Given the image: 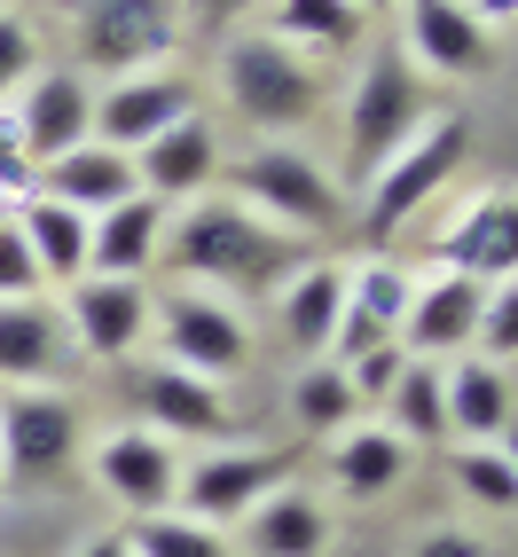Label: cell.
Masks as SVG:
<instances>
[{"label":"cell","mask_w":518,"mask_h":557,"mask_svg":"<svg viewBox=\"0 0 518 557\" xmlns=\"http://www.w3.org/2000/svg\"><path fill=\"white\" fill-rule=\"evenodd\" d=\"M181 119H197V87L189 71H134V79H110L95 87V141L110 150H150V141Z\"/></svg>","instance_id":"7c38bea8"},{"label":"cell","mask_w":518,"mask_h":557,"mask_svg":"<svg viewBox=\"0 0 518 557\" xmlns=\"http://www.w3.org/2000/svg\"><path fill=\"white\" fill-rule=\"evenodd\" d=\"M464 150H471V126H464V110H432V119L400 141V150L378 165V181L361 189V236H400L409 220L456 181V165H464Z\"/></svg>","instance_id":"8992f818"},{"label":"cell","mask_w":518,"mask_h":557,"mask_svg":"<svg viewBox=\"0 0 518 557\" xmlns=\"http://www.w3.org/2000/svg\"><path fill=\"white\" fill-rule=\"evenodd\" d=\"M244 557H322L330 549V510L307 495V487H275L244 518Z\"/></svg>","instance_id":"d4e9b609"},{"label":"cell","mask_w":518,"mask_h":557,"mask_svg":"<svg viewBox=\"0 0 518 557\" xmlns=\"http://www.w3.org/2000/svg\"><path fill=\"white\" fill-rule=\"evenodd\" d=\"M244 9H259V0H189V16H197V24H212V32H220V24H236Z\"/></svg>","instance_id":"74e56055"},{"label":"cell","mask_w":518,"mask_h":557,"mask_svg":"<svg viewBox=\"0 0 518 557\" xmlns=\"http://www.w3.org/2000/svg\"><path fill=\"white\" fill-rule=\"evenodd\" d=\"M409 456L417 448L393 424H354V432L330 440V479H338L354 503H378V495H393L400 479H409Z\"/></svg>","instance_id":"484cf974"},{"label":"cell","mask_w":518,"mask_h":557,"mask_svg":"<svg viewBox=\"0 0 518 557\" xmlns=\"http://www.w3.org/2000/svg\"><path fill=\"white\" fill-rule=\"evenodd\" d=\"M448 479L464 487V503H479V510H518V471L503 463L495 440H488V448H456L448 456Z\"/></svg>","instance_id":"1f68e13d"},{"label":"cell","mask_w":518,"mask_h":557,"mask_svg":"<svg viewBox=\"0 0 518 557\" xmlns=\"http://www.w3.org/2000/svg\"><path fill=\"white\" fill-rule=\"evenodd\" d=\"M291 479V448H220V456H197V463H181V503L173 510H189L197 527H244V518L268 503L275 487Z\"/></svg>","instance_id":"9c48e42d"},{"label":"cell","mask_w":518,"mask_h":557,"mask_svg":"<svg viewBox=\"0 0 518 557\" xmlns=\"http://www.w3.org/2000/svg\"><path fill=\"white\" fill-rule=\"evenodd\" d=\"M346 158H338V181L346 189H369L378 165L409 141L424 119H432V95H424V71L409 63V48H369L361 71H354V95H346Z\"/></svg>","instance_id":"7a4b0ae2"},{"label":"cell","mask_w":518,"mask_h":557,"mask_svg":"<svg viewBox=\"0 0 518 557\" xmlns=\"http://www.w3.org/2000/svg\"><path fill=\"white\" fill-rule=\"evenodd\" d=\"M440 268L448 275H471V283H518V197L510 189H488L456 212V228L440 236Z\"/></svg>","instance_id":"9a60e30c"},{"label":"cell","mask_w":518,"mask_h":557,"mask_svg":"<svg viewBox=\"0 0 518 557\" xmlns=\"http://www.w3.org/2000/svg\"><path fill=\"white\" fill-rule=\"evenodd\" d=\"M220 95L244 126H259V141H291L322 119V63H307L268 32H244L220 48Z\"/></svg>","instance_id":"3957f363"},{"label":"cell","mask_w":518,"mask_h":557,"mask_svg":"<svg viewBox=\"0 0 518 557\" xmlns=\"http://www.w3.org/2000/svg\"><path fill=\"white\" fill-rule=\"evenodd\" d=\"M314 259L307 236L275 228V220H259L244 197H189L165 212V251L158 268L181 275V290H259V299H275V290L291 283Z\"/></svg>","instance_id":"6da1fadb"},{"label":"cell","mask_w":518,"mask_h":557,"mask_svg":"<svg viewBox=\"0 0 518 557\" xmlns=\"http://www.w3.org/2000/svg\"><path fill=\"white\" fill-rule=\"evenodd\" d=\"M409 9V63L417 71H440V79H488V24H479V9H464V0H400Z\"/></svg>","instance_id":"d6986e66"},{"label":"cell","mask_w":518,"mask_h":557,"mask_svg":"<svg viewBox=\"0 0 518 557\" xmlns=\"http://www.w3.org/2000/svg\"><path fill=\"white\" fill-rule=\"evenodd\" d=\"M220 173L236 181L229 197H244L259 220H275V228L307 236V244H314V228H338L346 220V181L322 158H307L299 141H251V150L236 165H220Z\"/></svg>","instance_id":"5b68a950"},{"label":"cell","mask_w":518,"mask_h":557,"mask_svg":"<svg viewBox=\"0 0 518 557\" xmlns=\"http://www.w3.org/2000/svg\"><path fill=\"white\" fill-rule=\"evenodd\" d=\"M495 448H503V463H510V471H518V417H510V424H503V440H495Z\"/></svg>","instance_id":"ab89813d"},{"label":"cell","mask_w":518,"mask_h":557,"mask_svg":"<svg viewBox=\"0 0 518 557\" xmlns=\"http://www.w3.org/2000/svg\"><path fill=\"white\" fill-rule=\"evenodd\" d=\"M409 290H417V275L393 268V259H361V268H346V330H338V354H330V361H346L361 346H400Z\"/></svg>","instance_id":"44dd1931"},{"label":"cell","mask_w":518,"mask_h":557,"mask_svg":"<svg viewBox=\"0 0 518 557\" xmlns=\"http://www.w3.org/2000/svg\"><path fill=\"white\" fill-rule=\"evenodd\" d=\"M79 557H134V549H126V534H95V542H79Z\"/></svg>","instance_id":"f35d334b"},{"label":"cell","mask_w":518,"mask_h":557,"mask_svg":"<svg viewBox=\"0 0 518 557\" xmlns=\"http://www.w3.org/2000/svg\"><path fill=\"white\" fill-rule=\"evenodd\" d=\"M212 181H220V134H212L205 110H197V119H181V126H165L150 150H134V189L158 197L165 212L189 205V197H205Z\"/></svg>","instance_id":"ac0fdd59"},{"label":"cell","mask_w":518,"mask_h":557,"mask_svg":"<svg viewBox=\"0 0 518 557\" xmlns=\"http://www.w3.org/2000/svg\"><path fill=\"white\" fill-rule=\"evenodd\" d=\"M0 299H40V259H32L9 212H0Z\"/></svg>","instance_id":"d590c367"},{"label":"cell","mask_w":518,"mask_h":557,"mask_svg":"<svg viewBox=\"0 0 518 557\" xmlns=\"http://www.w3.org/2000/svg\"><path fill=\"white\" fill-rule=\"evenodd\" d=\"M16 236L32 244V259H40V283L71 290V283L87 275V236H95L87 212H71V205H55V197H24V205H16Z\"/></svg>","instance_id":"4316f807"},{"label":"cell","mask_w":518,"mask_h":557,"mask_svg":"<svg viewBox=\"0 0 518 557\" xmlns=\"http://www.w3.org/2000/svg\"><path fill=\"white\" fill-rule=\"evenodd\" d=\"M417 557H495V549L479 542L471 527H432V534L417 542Z\"/></svg>","instance_id":"8d00e7d4"},{"label":"cell","mask_w":518,"mask_h":557,"mask_svg":"<svg viewBox=\"0 0 518 557\" xmlns=\"http://www.w3.org/2000/svg\"><path fill=\"white\" fill-rule=\"evenodd\" d=\"M361 24L369 16H354L346 0H268V40H283V48H299L307 63L322 55H346L354 40H361Z\"/></svg>","instance_id":"83f0119b"},{"label":"cell","mask_w":518,"mask_h":557,"mask_svg":"<svg viewBox=\"0 0 518 557\" xmlns=\"http://www.w3.org/2000/svg\"><path fill=\"white\" fill-rule=\"evenodd\" d=\"M158 251H165V205H158V197H126V205L95 212L87 275H134V283H150Z\"/></svg>","instance_id":"7402d4cb"},{"label":"cell","mask_w":518,"mask_h":557,"mask_svg":"<svg viewBox=\"0 0 518 557\" xmlns=\"http://www.w3.org/2000/svg\"><path fill=\"white\" fill-rule=\"evenodd\" d=\"M40 32H32L24 16H9V9H0V102H16L32 79H40Z\"/></svg>","instance_id":"d6a6232c"},{"label":"cell","mask_w":518,"mask_h":557,"mask_svg":"<svg viewBox=\"0 0 518 557\" xmlns=\"http://www.w3.org/2000/svg\"><path fill=\"white\" fill-rule=\"evenodd\" d=\"M479 9H495V16H518V0H479Z\"/></svg>","instance_id":"b9f144b4"},{"label":"cell","mask_w":518,"mask_h":557,"mask_svg":"<svg viewBox=\"0 0 518 557\" xmlns=\"http://www.w3.org/2000/svg\"><path fill=\"white\" fill-rule=\"evenodd\" d=\"M189 0H71V71L95 87L134 71H173Z\"/></svg>","instance_id":"277c9868"},{"label":"cell","mask_w":518,"mask_h":557,"mask_svg":"<svg viewBox=\"0 0 518 557\" xmlns=\"http://www.w3.org/2000/svg\"><path fill=\"white\" fill-rule=\"evenodd\" d=\"M87 463H95V487L119 503L126 518H158V510L181 503V448H173L165 432H150V424L102 432L95 448H87Z\"/></svg>","instance_id":"8fae6325"},{"label":"cell","mask_w":518,"mask_h":557,"mask_svg":"<svg viewBox=\"0 0 518 557\" xmlns=\"http://www.w3.org/2000/svg\"><path fill=\"white\" fill-rule=\"evenodd\" d=\"M9 141L32 165H55L63 150L95 141V87L79 71H40V79L9 102Z\"/></svg>","instance_id":"4fadbf2b"},{"label":"cell","mask_w":518,"mask_h":557,"mask_svg":"<svg viewBox=\"0 0 518 557\" xmlns=\"http://www.w3.org/2000/svg\"><path fill=\"white\" fill-rule=\"evenodd\" d=\"M479 307H488V283L440 268L432 283L409 290V314H400V354H409V361L471 354V338H479Z\"/></svg>","instance_id":"2e32d148"},{"label":"cell","mask_w":518,"mask_h":557,"mask_svg":"<svg viewBox=\"0 0 518 557\" xmlns=\"http://www.w3.org/2000/svg\"><path fill=\"white\" fill-rule=\"evenodd\" d=\"M291 417H299V432H354V417H361V393H354V377H346V361H307L299 377H291Z\"/></svg>","instance_id":"f1b7e54d"},{"label":"cell","mask_w":518,"mask_h":557,"mask_svg":"<svg viewBox=\"0 0 518 557\" xmlns=\"http://www.w3.org/2000/svg\"><path fill=\"white\" fill-rule=\"evenodd\" d=\"M40 197L71 205V212H110V205H126L141 197L134 189V158L126 150H110V141H79V150H63L55 165H40Z\"/></svg>","instance_id":"603a6c76"},{"label":"cell","mask_w":518,"mask_h":557,"mask_svg":"<svg viewBox=\"0 0 518 557\" xmlns=\"http://www.w3.org/2000/svg\"><path fill=\"white\" fill-rule=\"evenodd\" d=\"M119 393H126V408L150 432H181V440H212V432H229V393L220 385H205V377H189V369H173V361H141V369H126L119 377Z\"/></svg>","instance_id":"5bb4252c"},{"label":"cell","mask_w":518,"mask_h":557,"mask_svg":"<svg viewBox=\"0 0 518 557\" xmlns=\"http://www.w3.org/2000/svg\"><path fill=\"white\" fill-rule=\"evenodd\" d=\"M150 338L173 369H189V377L205 385H229L236 369L251 361V330L229 299H205V290H165L158 299V322H150Z\"/></svg>","instance_id":"ba28073f"},{"label":"cell","mask_w":518,"mask_h":557,"mask_svg":"<svg viewBox=\"0 0 518 557\" xmlns=\"http://www.w3.org/2000/svg\"><path fill=\"white\" fill-rule=\"evenodd\" d=\"M471 346H479V361H495V369L518 361V283H495V290H488V307H479V338H471Z\"/></svg>","instance_id":"836d02e7"},{"label":"cell","mask_w":518,"mask_h":557,"mask_svg":"<svg viewBox=\"0 0 518 557\" xmlns=\"http://www.w3.org/2000/svg\"><path fill=\"white\" fill-rule=\"evenodd\" d=\"M400 369H409V354H400V346H361V354H346V377H354L361 408L385 400V393L400 385Z\"/></svg>","instance_id":"e575fe53"},{"label":"cell","mask_w":518,"mask_h":557,"mask_svg":"<svg viewBox=\"0 0 518 557\" xmlns=\"http://www.w3.org/2000/svg\"><path fill=\"white\" fill-rule=\"evenodd\" d=\"M440 400H448L456 448H488V440H503V424L518 417L510 377H503L495 361H456V369H440Z\"/></svg>","instance_id":"cb8c5ba5"},{"label":"cell","mask_w":518,"mask_h":557,"mask_svg":"<svg viewBox=\"0 0 518 557\" xmlns=\"http://www.w3.org/2000/svg\"><path fill=\"white\" fill-rule=\"evenodd\" d=\"M79 369V346L48 299H0V385H63Z\"/></svg>","instance_id":"e0dca14e"},{"label":"cell","mask_w":518,"mask_h":557,"mask_svg":"<svg viewBox=\"0 0 518 557\" xmlns=\"http://www.w3.org/2000/svg\"><path fill=\"white\" fill-rule=\"evenodd\" d=\"M150 322H158V290L134 283V275H79L63 290V330L79 361H126L150 346Z\"/></svg>","instance_id":"30bf717a"},{"label":"cell","mask_w":518,"mask_h":557,"mask_svg":"<svg viewBox=\"0 0 518 557\" xmlns=\"http://www.w3.org/2000/svg\"><path fill=\"white\" fill-rule=\"evenodd\" d=\"M126 549L134 557H244L220 527H197L189 510H158V518H134L126 527Z\"/></svg>","instance_id":"4dcf8cb0"},{"label":"cell","mask_w":518,"mask_h":557,"mask_svg":"<svg viewBox=\"0 0 518 557\" xmlns=\"http://www.w3.org/2000/svg\"><path fill=\"white\" fill-rule=\"evenodd\" d=\"M87 456V408L63 385H0V487H48Z\"/></svg>","instance_id":"52a82bcc"},{"label":"cell","mask_w":518,"mask_h":557,"mask_svg":"<svg viewBox=\"0 0 518 557\" xmlns=\"http://www.w3.org/2000/svg\"><path fill=\"white\" fill-rule=\"evenodd\" d=\"M354 16H385V9H400V0H346Z\"/></svg>","instance_id":"60d3db41"},{"label":"cell","mask_w":518,"mask_h":557,"mask_svg":"<svg viewBox=\"0 0 518 557\" xmlns=\"http://www.w3.org/2000/svg\"><path fill=\"white\" fill-rule=\"evenodd\" d=\"M385 424L409 440V448H424V440H448V400H440V361H409L400 369V385L378 400Z\"/></svg>","instance_id":"f546056e"},{"label":"cell","mask_w":518,"mask_h":557,"mask_svg":"<svg viewBox=\"0 0 518 557\" xmlns=\"http://www.w3.org/2000/svg\"><path fill=\"white\" fill-rule=\"evenodd\" d=\"M275 322H283L291 354H307V361L338 354V330H346V268H338V259L314 251L307 268L275 290Z\"/></svg>","instance_id":"ffe728a7"}]
</instances>
